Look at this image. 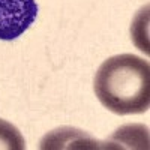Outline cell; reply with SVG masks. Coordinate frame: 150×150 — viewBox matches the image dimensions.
<instances>
[{"label": "cell", "mask_w": 150, "mask_h": 150, "mask_svg": "<svg viewBox=\"0 0 150 150\" xmlns=\"http://www.w3.org/2000/svg\"><path fill=\"white\" fill-rule=\"evenodd\" d=\"M95 93L114 114H141L150 105L149 62L134 54L107 59L95 75Z\"/></svg>", "instance_id": "obj_1"}, {"label": "cell", "mask_w": 150, "mask_h": 150, "mask_svg": "<svg viewBox=\"0 0 150 150\" xmlns=\"http://www.w3.org/2000/svg\"><path fill=\"white\" fill-rule=\"evenodd\" d=\"M36 15V0H0V39H17L33 24Z\"/></svg>", "instance_id": "obj_2"}, {"label": "cell", "mask_w": 150, "mask_h": 150, "mask_svg": "<svg viewBox=\"0 0 150 150\" xmlns=\"http://www.w3.org/2000/svg\"><path fill=\"white\" fill-rule=\"evenodd\" d=\"M24 141L21 132L12 123L0 119V150H24Z\"/></svg>", "instance_id": "obj_4"}, {"label": "cell", "mask_w": 150, "mask_h": 150, "mask_svg": "<svg viewBox=\"0 0 150 150\" xmlns=\"http://www.w3.org/2000/svg\"><path fill=\"white\" fill-rule=\"evenodd\" d=\"M99 144L83 131L62 128L48 134L41 141V149H99Z\"/></svg>", "instance_id": "obj_3"}]
</instances>
